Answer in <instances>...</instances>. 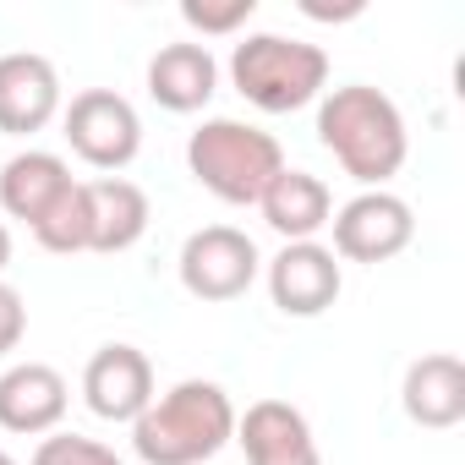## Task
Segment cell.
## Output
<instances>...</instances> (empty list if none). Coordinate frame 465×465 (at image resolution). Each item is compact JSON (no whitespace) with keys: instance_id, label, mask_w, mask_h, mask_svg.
Listing matches in <instances>:
<instances>
[{"instance_id":"6da1fadb","label":"cell","mask_w":465,"mask_h":465,"mask_svg":"<svg viewBox=\"0 0 465 465\" xmlns=\"http://www.w3.org/2000/svg\"><path fill=\"white\" fill-rule=\"evenodd\" d=\"M318 143L367 192H383V181L400 175V164L411 153V132H405L400 104L383 88H372V83H345V88L323 94V104H318Z\"/></svg>"},{"instance_id":"7a4b0ae2","label":"cell","mask_w":465,"mask_h":465,"mask_svg":"<svg viewBox=\"0 0 465 465\" xmlns=\"http://www.w3.org/2000/svg\"><path fill=\"white\" fill-rule=\"evenodd\" d=\"M236 438V405L208 378H186L132 421V449L143 465H203Z\"/></svg>"},{"instance_id":"3957f363","label":"cell","mask_w":465,"mask_h":465,"mask_svg":"<svg viewBox=\"0 0 465 465\" xmlns=\"http://www.w3.org/2000/svg\"><path fill=\"white\" fill-rule=\"evenodd\" d=\"M186 164L197 175V186H208L219 203H258L269 192V181L285 170V148L274 132L263 126H247V121H230V115H213L203 121L192 137H186Z\"/></svg>"},{"instance_id":"277c9868","label":"cell","mask_w":465,"mask_h":465,"mask_svg":"<svg viewBox=\"0 0 465 465\" xmlns=\"http://www.w3.org/2000/svg\"><path fill=\"white\" fill-rule=\"evenodd\" d=\"M230 83L263 115H291L329 88V55L307 39L247 34L236 45V55H230Z\"/></svg>"},{"instance_id":"5b68a950","label":"cell","mask_w":465,"mask_h":465,"mask_svg":"<svg viewBox=\"0 0 465 465\" xmlns=\"http://www.w3.org/2000/svg\"><path fill=\"white\" fill-rule=\"evenodd\" d=\"M175 269H181L186 296H197V302H236V296L252 291L263 258H258L247 230H236V224H203V230L186 236Z\"/></svg>"},{"instance_id":"8992f818","label":"cell","mask_w":465,"mask_h":465,"mask_svg":"<svg viewBox=\"0 0 465 465\" xmlns=\"http://www.w3.org/2000/svg\"><path fill=\"white\" fill-rule=\"evenodd\" d=\"M66 143L83 164L94 170H126L143 148V121L132 110V99H121L115 88H83L66 104Z\"/></svg>"},{"instance_id":"52a82bcc","label":"cell","mask_w":465,"mask_h":465,"mask_svg":"<svg viewBox=\"0 0 465 465\" xmlns=\"http://www.w3.org/2000/svg\"><path fill=\"white\" fill-rule=\"evenodd\" d=\"M334 258L345 263H389L411 247L416 236V219H411V203L394 197V192H361L351 197L334 219Z\"/></svg>"},{"instance_id":"ba28073f","label":"cell","mask_w":465,"mask_h":465,"mask_svg":"<svg viewBox=\"0 0 465 465\" xmlns=\"http://www.w3.org/2000/svg\"><path fill=\"white\" fill-rule=\"evenodd\" d=\"M340 258L323 242H285L269 263V296L285 318H318L340 302Z\"/></svg>"},{"instance_id":"9c48e42d","label":"cell","mask_w":465,"mask_h":465,"mask_svg":"<svg viewBox=\"0 0 465 465\" xmlns=\"http://www.w3.org/2000/svg\"><path fill=\"white\" fill-rule=\"evenodd\" d=\"M83 400L99 421H137L153 405V361L137 345H99L83 367Z\"/></svg>"},{"instance_id":"30bf717a","label":"cell","mask_w":465,"mask_h":465,"mask_svg":"<svg viewBox=\"0 0 465 465\" xmlns=\"http://www.w3.org/2000/svg\"><path fill=\"white\" fill-rule=\"evenodd\" d=\"M55 115H61V72L34 50L0 55V132L34 137Z\"/></svg>"},{"instance_id":"8fae6325","label":"cell","mask_w":465,"mask_h":465,"mask_svg":"<svg viewBox=\"0 0 465 465\" xmlns=\"http://www.w3.org/2000/svg\"><path fill=\"white\" fill-rule=\"evenodd\" d=\"M236 443L247 449V465H323L318 438L291 400L247 405V416H236Z\"/></svg>"},{"instance_id":"7c38bea8","label":"cell","mask_w":465,"mask_h":465,"mask_svg":"<svg viewBox=\"0 0 465 465\" xmlns=\"http://www.w3.org/2000/svg\"><path fill=\"white\" fill-rule=\"evenodd\" d=\"M66 405H72V389L50 361H17L0 372V427L6 432H23V438L55 432Z\"/></svg>"},{"instance_id":"4fadbf2b","label":"cell","mask_w":465,"mask_h":465,"mask_svg":"<svg viewBox=\"0 0 465 465\" xmlns=\"http://www.w3.org/2000/svg\"><path fill=\"white\" fill-rule=\"evenodd\" d=\"M400 405L416 427H460L465 421V361L449 356V351H432L421 361L405 367V383H400Z\"/></svg>"},{"instance_id":"5bb4252c","label":"cell","mask_w":465,"mask_h":465,"mask_svg":"<svg viewBox=\"0 0 465 465\" xmlns=\"http://www.w3.org/2000/svg\"><path fill=\"white\" fill-rule=\"evenodd\" d=\"M258 208H263V219H269L274 236H285V242H318V230L334 219V192L318 175L285 164L269 181V192L258 197Z\"/></svg>"},{"instance_id":"9a60e30c","label":"cell","mask_w":465,"mask_h":465,"mask_svg":"<svg viewBox=\"0 0 465 465\" xmlns=\"http://www.w3.org/2000/svg\"><path fill=\"white\" fill-rule=\"evenodd\" d=\"M213 88H219V61L208 55V45H164L148 61V94L170 115L203 110L213 99Z\"/></svg>"},{"instance_id":"2e32d148","label":"cell","mask_w":465,"mask_h":465,"mask_svg":"<svg viewBox=\"0 0 465 465\" xmlns=\"http://www.w3.org/2000/svg\"><path fill=\"white\" fill-rule=\"evenodd\" d=\"M88 213H94V236H88V252H126L143 242V230L153 219L148 208V192L126 175H99L88 181Z\"/></svg>"},{"instance_id":"e0dca14e","label":"cell","mask_w":465,"mask_h":465,"mask_svg":"<svg viewBox=\"0 0 465 465\" xmlns=\"http://www.w3.org/2000/svg\"><path fill=\"white\" fill-rule=\"evenodd\" d=\"M72 186V164L61 153H45V148H28V153H12L0 164V208L12 219H23L28 230L55 208V197Z\"/></svg>"},{"instance_id":"ac0fdd59","label":"cell","mask_w":465,"mask_h":465,"mask_svg":"<svg viewBox=\"0 0 465 465\" xmlns=\"http://www.w3.org/2000/svg\"><path fill=\"white\" fill-rule=\"evenodd\" d=\"M88 236H94V213H88V181H72L61 197H55V208L34 224V242L45 247V252H61V258H72V252H88Z\"/></svg>"},{"instance_id":"d6986e66","label":"cell","mask_w":465,"mask_h":465,"mask_svg":"<svg viewBox=\"0 0 465 465\" xmlns=\"http://www.w3.org/2000/svg\"><path fill=\"white\" fill-rule=\"evenodd\" d=\"M34 465H126L110 443L83 438V432H50L34 449Z\"/></svg>"},{"instance_id":"ffe728a7","label":"cell","mask_w":465,"mask_h":465,"mask_svg":"<svg viewBox=\"0 0 465 465\" xmlns=\"http://www.w3.org/2000/svg\"><path fill=\"white\" fill-rule=\"evenodd\" d=\"M252 12H258V0H181V23L186 28H197L203 39L208 34H236L242 23H252Z\"/></svg>"},{"instance_id":"44dd1931","label":"cell","mask_w":465,"mask_h":465,"mask_svg":"<svg viewBox=\"0 0 465 465\" xmlns=\"http://www.w3.org/2000/svg\"><path fill=\"white\" fill-rule=\"evenodd\" d=\"M23 334H28V307L6 280H0V356H12L23 345Z\"/></svg>"},{"instance_id":"7402d4cb","label":"cell","mask_w":465,"mask_h":465,"mask_svg":"<svg viewBox=\"0 0 465 465\" xmlns=\"http://www.w3.org/2000/svg\"><path fill=\"white\" fill-rule=\"evenodd\" d=\"M302 12L318 23H345V17H361V0H351V6H312V0H302Z\"/></svg>"},{"instance_id":"603a6c76","label":"cell","mask_w":465,"mask_h":465,"mask_svg":"<svg viewBox=\"0 0 465 465\" xmlns=\"http://www.w3.org/2000/svg\"><path fill=\"white\" fill-rule=\"evenodd\" d=\"M6 263H12V230H6V219H0V274H6Z\"/></svg>"},{"instance_id":"cb8c5ba5","label":"cell","mask_w":465,"mask_h":465,"mask_svg":"<svg viewBox=\"0 0 465 465\" xmlns=\"http://www.w3.org/2000/svg\"><path fill=\"white\" fill-rule=\"evenodd\" d=\"M0 465H17V460H12V454H6V449H0Z\"/></svg>"}]
</instances>
